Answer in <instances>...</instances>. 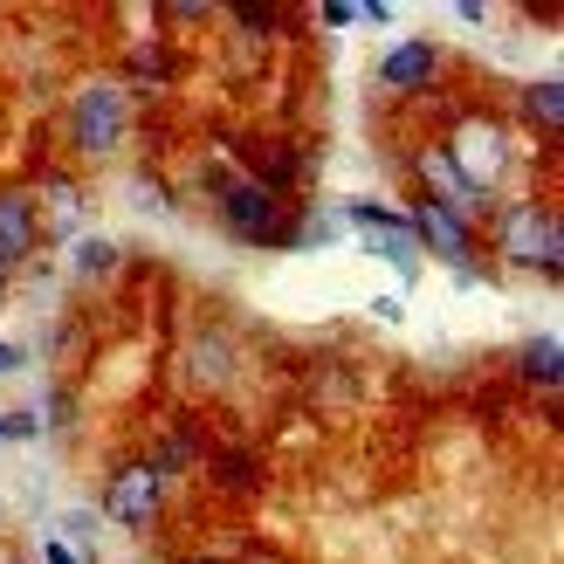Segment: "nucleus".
<instances>
[{
  "label": "nucleus",
  "instance_id": "nucleus-1",
  "mask_svg": "<svg viewBox=\"0 0 564 564\" xmlns=\"http://www.w3.org/2000/svg\"><path fill=\"white\" fill-rule=\"evenodd\" d=\"M124 124H131V97L118 83H90V90H76V110H69V138L83 159H110L124 145Z\"/></svg>",
  "mask_w": 564,
  "mask_h": 564
},
{
  "label": "nucleus",
  "instance_id": "nucleus-2",
  "mask_svg": "<svg viewBox=\"0 0 564 564\" xmlns=\"http://www.w3.org/2000/svg\"><path fill=\"white\" fill-rule=\"evenodd\" d=\"M220 220H228L235 241H290V207H282V193L256 186V180H228L220 186Z\"/></svg>",
  "mask_w": 564,
  "mask_h": 564
},
{
  "label": "nucleus",
  "instance_id": "nucleus-3",
  "mask_svg": "<svg viewBox=\"0 0 564 564\" xmlns=\"http://www.w3.org/2000/svg\"><path fill=\"white\" fill-rule=\"evenodd\" d=\"M502 256H510L517 269H544L557 275L564 262V241H557V214L523 200V207H502Z\"/></svg>",
  "mask_w": 564,
  "mask_h": 564
},
{
  "label": "nucleus",
  "instance_id": "nucleus-4",
  "mask_svg": "<svg viewBox=\"0 0 564 564\" xmlns=\"http://www.w3.org/2000/svg\"><path fill=\"white\" fill-rule=\"evenodd\" d=\"M165 510V475L152 462H124L118 475L104 482V517L124 523V530H152Z\"/></svg>",
  "mask_w": 564,
  "mask_h": 564
},
{
  "label": "nucleus",
  "instance_id": "nucleus-5",
  "mask_svg": "<svg viewBox=\"0 0 564 564\" xmlns=\"http://www.w3.org/2000/svg\"><path fill=\"white\" fill-rule=\"evenodd\" d=\"M406 228H413V248H434L441 262H455L462 275H475V228L455 214V207H441V200H420L406 214Z\"/></svg>",
  "mask_w": 564,
  "mask_h": 564
},
{
  "label": "nucleus",
  "instance_id": "nucleus-6",
  "mask_svg": "<svg viewBox=\"0 0 564 564\" xmlns=\"http://www.w3.org/2000/svg\"><path fill=\"white\" fill-rule=\"evenodd\" d=\"M447 159H455V173L475 186V193H489V200H496V180H502V165H510V145H502V131L482 118V124H462L455 131V145H441Z\"/></svg>",
  "mask_w": 564,
  "mask_h": 564
},
{
  "label": "nucleus",
  "instance_id": "nucleus-7",
  "mask_svg": "<svg viewBox=\"0 0 564 564\" xmlns=\"http://www.w3.org/2000/svg\"><path fill=\"white\" fill-rule=\"evenodd\" d=\"M434 76H441V48L434 42H400L379 63V90H400L406 97V90H427Z\"/></svg>",
  "mask_w": 564,
  "mask_h": 564
},
{
  "label": "nucleus",
  "instance_id": "nucleus-8",
  "mask_svg": "<svg viewBox=\"0 0 564 564\" xmlns=\"http://www.w3.org/2000/svg\"><path fill=\"white\" fill-rule=\"evenodd\" d=\"M35 241H42V214H35V193L8 186V193H0V256H8V262H21V256H28Z\"/></svg>",
  "mask_w": 564,
  "mask_h": 564
},
{
  "label": "nucleus",
  "instance_id": "nucleus-9",
  "mask_svg": "<svg viewBox=\"0 0 564 564\" xmlns=\"http://www.w3.org/2000/svg\"><path fill=\"white\" fill-rule=\"evenodd\" d=\"M557 365H564V351H557V330H538V337H530V345H523V379L530 386H544V392H557Z\"/></svg>",
  "mask_w": 564,
  "mask_h": 564
},
{
  "label": "nucleus",
  "instance_id": "nucleus-10",
  "mask_svg": "<svg viewBox=\"0 0 564 564\" xmlns=\"http://www.w3.org/2000/svg\"><path fill=\"white\" fill-rule=\"evenodd\" d=\"M523 118L544 124V138H557V124H564V90H557V76H544V83H530V90H523Z\"/></svg>",
  "mask_w": 564,
  "mask_h": 564
},
{
  "label": "nucleus",
  "instance_id": "nucleus-11",
  "mask_svg": "<svg viewBox=\"0 0 564 564\" xmlns=\"http://www.w3.org/2000/svg\"><path fill=\"white\" fill-rule=\"evenodd\" d=\"M193 462H200V434H193V427H173V434H165V447L152 455L159 475H180V468H193Z\"/></svg>",
  "mask_w": 564,
  "mask_h": 564
},
{
  "label": "nucleus",
  "instance_id": "nucleus-12",
  "mask_svg": "<svg viewBox=\"0 0 564 564\" xmlns=\"http://www.w3.org/2000/svg\"><path fill=\"white\" fill-rule=\"evenodd\" d=\"M131 76L138 83H165V76H173V55H165L159 42H138L131 48Z\"/></svg>",
  "mask_w": 564,
  "mask_h": 564
},
{
  "label": "nucleus",
  "instance_id": "nucleus-13",
  "mask_svg": "<svg viewBox=\"0 0 564 564\" xmlns=\"http://www.w3.org/2000/svg\"><path fill=\"white\" fill-rule=\"evenodd\" d=\"M118 269V248L110 241H76V275H110Z\"/></svg>",
  "mask_w": 564,
  "mask_h": 564
},
{
  "label": "nucleus",
  "instance_id": "nucleus-14",
  "mask_svg": "<svg viewBox=\"0 0 564 564\" xmlns=\"http://www.w3.org/2000/svg\"><path fill=\"white\" fill-rule=\"evenodd\" d=\"M48 200H55V228H76V186L69 180H48Z\"/></svg>",
  "mask_w": 564,
  "mask_h": 564
},
{
  "label": "nucleus",
  "instance_id": "nucleus-15",
  "mask_svg": "<svg viewBox=\"0 0 564 564\" xmlns=\"http://www.w3.org/2000/svg\"><path fill=\"white\" fill-rule=\"evenodd\" d=\"M42 434V413H0V441H35Z\"/></svg>",
  "mask_w": 564,
  "mask_h": 564
},
{
  "label": "nucleus",
  "instance_id": "nucleus-16",
  "mask_svg": "<svg viewBox=\"0 0 564 564\" xmlns=\"http://www.w3.org/2000/svg\"><path fill=\"white\" fill-rule=\"evenodd\" d=\"M220 482H228V489H256V462H248V455H228V462H220Z\"/></svg>",
  "mask_w": 564,
  "mask_h": 564
},
{
  "label": "nucleus",
  "instance_id": "nucleus-17",
  "mask_svg": "<svg viewBox=\"0 0 564 564\" xmlns=\"http://www.w3.org/2000/svg\"><path fill=\"white\" fill-rule=\"evenodd\" d=\"M372 317H379V324H400L406 310H400V296H379V303H372Z\"/></svg>",
  "mask_w": 564,
  "mask_h": 564
},
{
  "label": "nucleus",
  "instance_id": "nucleus-18",
  "mask_svg": "<svg viewBox=\"0 0 564 564\" xmlns=\"http://www.w3.org/2000/svg\"><path fill=\"white\" fill-rule=\"evenodd\" d=\"M324 21H330V28H351V21H358V8H345V0H330V8H324Z\"/></svg>",
  "mask_w": 564,
  "mask_h": 564
},
{
  "label": "nucleus",
  "instance_id": "nucleus-19",
  "mask_svg": "<svg viewBox=\"0 0 564 564\" xmlns=\"http://www.w3.org/2000/svg\"><path fill=\"white\" fill-rule=\"evenodd\" d=\"M21 365H28V351H21V345H0V372H21Z\"/></svg>",
  "mask_w": 564,
  "mask_h": 564
},
{
  "label": "nucleus",
  "instance_id": "nucleus-20",
  "mask_svg": "<svg viewBox=\"0 0 564 564\" xmlns=\"http://www.w3.org/2000/svg\"><path fill=\"white\" fill-rule=\"evenodd\" d=\"M42 564H83V557H76L69 544H48V551H42Z\"/></svg>",
  "mask_w": 564,
  "mask_h": 564
},
{
  "label": "nucleus",
  "instance_id": "nucleus-21",
  "mask_svg": "<svg viewBox=\"0 0 564 564\" xmlns=\"http://www.w3.org/2000/svg\"><path fill=\"white\" fill-rule=\"evenodd\" d=\"M8 290H14V262L0 256V303H8Z\"/></svg>",
  "mask_w": 564,
  "mask_h": 564
},
{
  "label": "nucleus",
  "instance_id": "nucleus-22",
  "mask_svg": "<svg viewBox=\"0 0 564 564\" xmlns=\"http://www.w3.org/2000/svg\"><path fill=\"white\" fill-rule=\"evenodd\" d=\"M14 564H35V557H14Z\"/></svg>",
  "mask_w": 564,
  "mask_h": 564
}]
</instances>
